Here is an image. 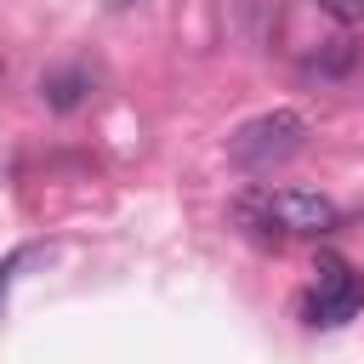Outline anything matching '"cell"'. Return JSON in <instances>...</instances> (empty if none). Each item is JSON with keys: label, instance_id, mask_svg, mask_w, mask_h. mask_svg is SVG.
Here are the masks:
<instances>
[{"label": "cell", "instance_id": "7", "mask_svg": "<svg viewBox=\"0 0 364 364\" xmlns=\"http://www.w3.org/2000/svg\"><path fill=\"white\" fill-rule=\"evenodd\" d=\"M108 6H114V11H119V6H131V0H108Z\"/></svg>", "mask_w": 364, "mask_h": 364}, {"label": "cell", "instance_id": "1", "mask_svg": "<svg viewBox=\"0 0 364 364\" xmlns=\"http://www.w3.org/2000/svg\"><path fill=\"white\" fill-rule=\"evenodd\" d=\"M301 142H307V119L290 114V108H273V114L245 119V125L228 136V159H233L239 171L262 176V171H279L284 159H296Z\"/></svg>", "mask_w": 364, "mask_h": 364}, {"label": "cell", "instance_id": "3", "mask_svg": "<svg viewBox=\"0 0 364 364\" xmlns=\"http://www.w3.org/2000/svg\"><path fill=\"white\" fill-rule=\"evenodd\" d=\"M267 210H273L279 233H330L336 228V205L324 193H307V188H273Z\"/></svg>", "mask_w": 364, "mask_h": 364}, {"label": "cell", "instance_id": "2", "mask_svg": "<svg viewBox=\"0 0 364 364\" xmlns=\"http://www.w3.org/2000/svg\"><path fill=\"white\" fill-rule=\"evenodd\" d=\"M364 307V279L341 262H324L313 296H307V324H347Z\"/></svg>", "mask_w": 364, "mask_h": 364}, {"label": "cell", "instance_id": "6", "mask_svg": "<svg viewBox=\"0 0 364 364\" xmlns=\"http://www.w3.org/2000/svg\"><path fill=\"white\" fill-rule=\"evenodd\" d=\"M313 6H318V11H330V17H336V23H347V28H353V23H364V0H313Z\"/></svg>", "mask_w": 364, "mask_h": 364}, {"label": "cell", "instance_id": "4", "mask_svg": "<svg viewBox=\"0 0 364 364\" xmlns=\"http://www.w3.org/2000/svg\"><path fill=\"white\" fill-rule=\"evenodd\" d=\"M239 228L256 239V245H279L284 233H279V222H273V210H267V193H250V199H239Z\"/></svg>", "mask_w": 364, "mask_h": 364}, {"label": "cell", "instance_id": "5", "mask_svg": "<svg viewBox=\"0 0 364 364\" xmlns=\"http://www.w3.org/2000/svg\"><path fill=\"white\" fill-rule=\"evenodd\" d=\"M85 85H91V80H85L80 68H57V74H46V80H40V91H46V102H51V108H74V102L85 97Z\"/></svg>", "mask_w": 364, "mask_h": 364}, {"label": "cell", "instance_id": "8", "mask_svg": "<svg viewBox=\"0 0 364 364\" xmlns=\"http://www.w3.org/2000/svg\"><path fill=\"white\" fill-rule=\"evenodd\" d=\"M0 74H6V57H0Z\"/></svg>", "mask_w": 364, "mask_h": 364}]
</instances>
